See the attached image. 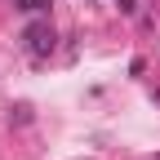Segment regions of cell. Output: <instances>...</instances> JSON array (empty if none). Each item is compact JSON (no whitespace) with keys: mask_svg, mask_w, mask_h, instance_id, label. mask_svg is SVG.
<instances>
[{"mask_svg":"<svg viewBox=\"0 0 160 160\" xmlns=\"http://www.w3.org/2000/svg\"><path fill=\"white\" fill-rule=\"evenodd\" d=\"M22 45H27V53H36V58L53 53V27H49V22H31V27L22 31Z\"/></svg>","mask_w":160,"mask_h":160,"instance_id":"obj_1","label":"cell"},{"mask_svg":"<svg viewBox=\"0 0 160 160\" xmlns=\"http://www.w3.org/2000/svg\"><path fill=\"white\" fill-rule=\"evenodd\" d=\"M53 5V0H13V9H22V13H45Z\"/></svg>","mask_w":160,"mask_h":160,"instance_id":"obj_2","label":"cell"},{"mask_svg":"<svg viewBox=\"0 0 160 160\" xmlns=\"http://www.w3.org/2000/svg\"><path fill=\"white\" fill-rule=\"evenodd\" d=\"M9 120H18V125H27V120H31V107H13V116Z\"/></svg>","mask_w":160,"mask_h":160,"instance_id":"obj_3","label":"cell"}]
</instances>
